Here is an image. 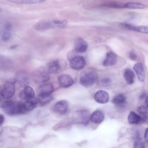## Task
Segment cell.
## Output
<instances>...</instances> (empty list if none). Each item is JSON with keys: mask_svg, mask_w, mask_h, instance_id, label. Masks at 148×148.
Wrapping results in <instances>:
<instances>
[{"mask_svg": "<svg viewBox=\"0 0 148 148\" xmlns=\"http://www.w3.org/2000/svg\"><path fill=\"white\" fill-rule=\"evenodd\" d=\"M94 98L95 101L100 104H105L107 103L109 99L108 93L106 91L100 90L96 92Z\"/></svg>", "mask_w": 148, "mask_h": 148, "instance_id": "8fae6325", "label": "cell"}, {"mask_svg": "<svg viewBox=\"0 0 148 148\" xmlns=\"http://www.w3.org/2000/svg\"><path fill=\"white\" fill-rule=\"evenodd\" d=\"M145 147L144 142L140 139H138L135 141L134 145V148H142Z\"/></svg>", "mask_w": 148, "mask_h": 148, "instance_id": "4dcf8cb0", "label": "cell"}, {"mask_svg": "<svg viewBox=\"0 0 148 148\" xmlns=\"http://www.w3.org/2000/svg\"><path fill=\"white\" fill-rule=\"evenodd\" d=\"M86 64L85 58L80 56H76L70 61L69 64L70 66L75 70H80L84 68Z\"/></svg>", "mask_w": 148, "mask_h": 148, "instance_id": "52a82bcc", "label": "cell"}, {"mask_svg": "<svg viewBox=\"0 0 148 148\" xmlns=\"http://www.w3.org/2000/svg\"><path fill=\"white\" fill-rule=\"evenodd\" d=\"M54 90L53 86L50 83H46L41 84L38 89V94H51L53 92Z\"/></svg>", "mask_w": 148, "mask_h": 148, "instance_id": "e0dca14e", "label": "cell"}, {"mask_svg": "<svg viewBox=\"0 0 148 148\" xmlns=\"http://www.w3.org/2000/svg\"><path fill=\"white\" fill-rule=\"evenodd\" d=\"M58 83L61 87L66 88L71 86L73 83V80L69 75L62 74L60 75L58 78Z\"/></svg>", "mask_w": 148, "mask_h": 148, "instance_id": "30bf717a", "label": "cell"}, {"mask_svg": "<svg viewBox=\"0 0 148 148\" xmlns=\"http://www.w3.org/2000/svg\"><path fill=\"white\" fill-rule=\"evenodd\" d=\"M125 8L131 9H142L145 7L143 4L138 2H129L125 5Z\"/></svg>", "mask_w": 148, "mask_h": 148, "instance_id": "484cf974", "label": "cell"}, {"mask_svg": "<svg viewBox=\"0 0 148 148\" xmlns=\"http://www.w3.org/2000/svg\"><path fill=\"white\" fill-rule=\"evenodd\" d=\"M33 76L34 81L38 83L47 82L50 78L49 73L47 69L43 67L36 69L34 71Z\"/></svg>", "mask_w": 148, "mask_h": 148, "instance_id": "5b68a950", "label": "cell"}, {"mask_svg": "<svg viewBox=\"0 0 148 148\" xmlns=\"http://www.w3.org/2000/svg\"><path fill=\"white\" fill-rule=\"evenodd\" d=\"M128 121L130 124H138L142 122V117L135 112L132 111L128 115Z\"/></svg>", "mask_w": 148, "mask_h": 148, "instance_id": "7402d4cb", "label": "cell"}, {"mask_svg": "<svg viewBox=\"0 0 148 148\" xmlns=\"http://www.w3.org/2000/svg\"><path fill=\"white\" fill-rule=\"evenodd\" d=\"M124 76L128 84H131L134 83L135 74L132 70L129 69H125L124 72Z\"/></svg>", "mask_w": 148, "mask_h": 148, "instance_id": "603a6c76", "label": "cell"}, {"mask_svg": "<svg viewBox=\"0 0 148 148\" xmlns=\"http://www.w3.org/2000/svg\"><path fill=\"white\" fill-rule=\"evenodd\" d=\"M125 100V97L123 95L119 94L116 95L113 98L112 102L114 104L120 105L123 104Z\"/></svg>", "mask_w": 148, "mask_h": 148, "instance_id": "d4e9b609", "label": "cell"}, {"mask_svg": "<svg viewBox=\"0 0 148 148\" xmlns=\"http://www.w3.org/2000/svg\"><path fill=\"white\" fill-rule=\"evenodd\" d=\"M38 102V99L34 97L23 102L25 113L28 112L35 108L37 105Z\"/></svg>", "mask_w": 148, "mask_h": 148, "instance_id": "4fadbf2b", "label": "cell"}, {"mask_svg": "<svg viewBox=\"0 0 148 148\" xmlns=\"http://www.w3.org/2000/svg\"><path fill=\"white\" fill-rule=\"evenodd\" d=\"M129 57L132 60H136L137 58V56L136 53L134 51H132L130 53Z\"/></svg>", "mask_w": 148, "mask_h": 148, "instance_id": "d6a6232c", "label": "cell"}, {"mask_svg": "<svg viewBox=\"0 0 148 148\" xmlns=\"http://www.w3.org/2000/svg\"><path fill=\"white\" fill-rule=\"evenodd\" d=\"M145 104L147 107L148 108V96H146L145 98Z\"/></svg>", "mask_w": 148, "mask_h": 148, "instance_id": "d590c367", "label": "cell"}, {"mask_svg": "<svg viewBox=\"0 0 148 148\" xmlns=\"http://www.w3.org/2000/svg\"><path fill=\"white\" fill-rule=\"evenodd\" d=\"M35 93L34 90L28 86L21 90L19 93V97L21 99L27 100L34 97Z\"/></svg>", "mask_w": 148, "mask_h": 148, "instance_id": "7c38bea8", "label": "cell"}, {"mask_svg": "<svg viewBox=\"0 0 148 148\" xmlns=\"http://www.w3.org/2000/svg\"><path fill=\"white\" fill-rule=\"evenodd\" d=\"M122 27L128 30L137 32V27L132 25L126 23H122L120 24Z\"/></svg>", "mask_w": 148, "mask_h": 148, "instance_id": "83f0119b", "label": "cell"}, {"mask_svg": "<svg viewBox=\"0 0 148 148\" xmlns=\"http://www.w3.org/2000/svg\"><path fill=\"white\" fill-rule=\"evenodd\" d=\"M137 32L148 34V27L145 26H138Z\"/></svg>", "mask_w": 148, "mask_h": 148, "instance_id": "1f68e13d", "label": "cell"}, {"mask_svg": "<svg viewBox=\"0 0 148 148\" xmlns=\"http://www.w3.org/2000/svg\"><path fill=\"white\" fill-rule=\"evenodd\" d=\"M15 79H10L4 83L1 91L2 97L5 99H9L14 95L15 91Z\"/></svg>", "mask_w": 148, "mask_h": 148, "instance_id": "3957f363", "label": "cell"}, {"mask_svg": "<svg viewBox=\"0 0 148 148\" xmlns=\"http://www.w3.org/2000/svg\"><path fill=\"white\" fill-rule=\"evenodd\" d=\"M53 99V97L50 94H38V102L41 106L47 104Z\"/></svg>", "mask_w": 148, "mask_h": 148, "instance_id": "44dd1931", "label": "cell"}, {"mask_svg": "<svg viewBox=\"0 0 148 148\" xmlns=\"http://www.w3.org/2000/svg\"><path fill=\"white\" fill-rule=\"evenodd\" d=\"M63 66L62 62L55 60L49 62L47 64L46 69L49 73L58 74L63 70Z\"/></svg>", "mask_w": 148, "mask_h": 148, "instance_id": "8992f818", "label": "cell"}, {"mask_svg": "<svg viewBox=\"0 0 148 148\" xmlns=\"http://www.w3.org/2000/svg\"><path fill=\"white\" fill-rule=\"evenodd\" d=\"M75 119L79 123H86L89 120V114L87 111L81 110L77 111L76 114Z\"/></svg>", "mask_w": 148, "mask_h": 148, "instance_id": "d6986e66", "label": "cell"}, {"mask_svg": "<svg viewBox=\"0 0 148 148\" xmlns=\"http://www.w3.org/2000/svg\"><path fill=\"white\" fill-rule=\"evenodd\" d=\"M0 107L4 112L8 115L14 116L25 114L23 102L8 100L1 103Z\"/></svg>", "mask_w": 148, "mask_h": 148, "instance_id": "6da1fadb", "label": "cell"}, {"mask_svg": "<svg viewBox=\"0 0 148 148\" xmlns=\"http://www.w3.org/2000/svg\"><path fill=\"white\" fill-rule=\"evenodd\" d=\"M17 45H14L11 46V47L10 48L11 49H14L15 48H16V47H17Z\"/></svg>", "mask_w": 148, "mask_h": 148, "instance_id": "74e56055", "label": "cell"}, {"mask_svg": "<svg viewBox=\"0 0 148 148\" xmlns=\"http://www.w3.org/2000/svg\"><path fill=\"white\" fill-rule=\"evenodd\" d=\"M75 50L78 53L85 52L87 49L88 45L87 42L81 38H77L74 43Z\"/></svg>", "mask_w": 148, "mask_h": 148, "instance_id": "5bb4252c", "label": "cell"}, {"mask_svg": "<svg viewBox=\"0 0 148 148\" xmlns=\"http://www.w3.org/2000/svg\"><path fill=\"white\" fill-rule=\"evenodd\" d=\"M68 108L67 102L61 100L56 102L53 106V110L54 112L59 115H63L67 112Z\"/></svg>", "mask_w": 148, "mask_h": 148, "instance_id": "9c48e42d", "label": "cell"}, {"mask_svg": "<svg viewBox=\"0 0 148 148\" xmlns=\"http://www.w3.org/2000/svg\"><path fill=\"white\" fill-rule=\"evenodd\" d=\"M11 26L10 24L7 23L5 24L1 33V36L3 41L7 42L9 40L11 36Z\"/></svg>", "mask_w": 148, "mask_h": 148, "instance_id": "ffe728a7", "label": "cell"}, {"mask_svg": "<svg viewBox=\"0 0 148 148\" xmlns=\"http://www.w3.org/2000/svg\"><path fill=\"white\" fill-rule=\"evenodd\" d=\"M111 82L110 78L108 77H104L100 80V83L103 86H108L109 85Z\"/></svg>", "mask_w": 148, "mask_h": 148, "instance_id": "f546056e", "label": "cell"}, {"mask_svg": "<svg viewBox=\"0 0 148 148\" xmlns=\"http://www.w3.org/2000/svg\"><path fill=\"white\" fill-rule=\"evenodd\" d=\"M125 5L118 2H110L105 3L103 6L106 7L115 8H125Z\"/></svg>", "mask_w": 148, "mask_h": 148, "instance_id": "4316f807", "label": "cell"}, {"mask_svg": "<svg viewBox=\"0 0 148 148\" xmlns=\"http://www.w3.org/2000/svg\"><path fill=\"white\" fill-rule=\"evenodd\" d=\"M66 24V21L64 20H46L37 23L34 27L36 30L43 31L51 28H63Z\"/></svg>", "mask_w": 148, "mask_h": 148, "instance_id": "7a4b0ae2", "label": "cell"}, {"mask_svg": "<svg viewBox=\"0 0 148 148\" xmlns=\"http://www.w3.org/2000/svg\"><path fill=\"white\" fill-rule=\"evenodd\" d=\"M144 137L145 140L148 143V127L145 130Z\"/></svg>", "mask_w": 148, "mask_h": 148, "instance_id": "e575fe53", "label": "cell"}, {"mask_svg": "<svg viewBox=\"0 0 148 148\" xmlns=\"http://www.w3.org/2000/svg\"><path fill=\"white\" fill-rule=\"evenodd\" d=\"M133 68L138 80L141 82H143L145 80V76L144 68L142 63L140 62L136 63L134 65Z\"/></svg>", "mask_w": 148, "mask_h": 148, "instance_id": "2e32d148", "label": "cell"}, {"mask_svg": "<svg viewBox=\"0 0 148 148\" xmlns=\"http://www.w3.org/2000/svg\"><path fill=\"white\" fill-rule=\"evenodd\" d=\"M5 120V118L4 116L1 114H0V125L1 126Z\"/></svg>", "mask_w": 148, "mask_h": 148, "instance_id": "836d02e7", "label": "cell"}, {"mask_svg": "<svg viewBox=\"0 0 148 148\" xmlns=\"http://www.w3.org/2000/svg\"><path fill=\"white\" fill-rule=\"evenodd\" d=\"M104 119V114L103 113L99 110H96L94 112L90 117L91 121L96 124H99L101 123Z\"/></svg>", "mask_w": 148, "mask_h": 148, "instance_id": "ac0fdd59", "label": "cell"}, {"mask_svg": "<svg viewBox=\"0 0 148 148\" xmlns=\"http://www.w3.org/2000/svg\"><path fill=\"white\" fill-rule=\"evenodd\" d=\"M96 78V74L94 71L90 69H87L81 74L80 82L83 86L89 87L94 84Z\"/></svg>", "mask_w": 148, "mask_h": 148, "instance_id": "277c9868", "label": "cell"}, {"mask_svg": "<svg viewBox=\"0 0 148 148\" xmlns=\"http://www.w3.org/2000/svg\"><path fill=\"white\" fill-rule=\"evenodd\" d=\"M12 3L19 4H34L42 3L45 0H6Z\"/></svg>", "mask_w": 148, "mask_h": 148, "instance_id": "cb8c5ba5", "label": "cell"}, {"mask_svg": "<svg viewBox=\"0 0 148 148\" xmlns=\"http://www.w3.org/2000/svg\"><path fill=\"white\" fill-rule=\"evenodd\" d=\"M117 60L116 55L112 52H109L106 54V58L103 63V64L106 67L113 66L116 63Z\"/></svg>", "mask_w": 148, "mask_h": 148, "instance_id": "9a60e30c", "label": "cell"}, {"mask_svg": "<svg viewBox=\"0 0 148 148\" xmlns=\"http://www.w3.org/2000/svg\"><path fill=\"white\" fill-rule=\"evenodd\" d=\"M137 110L138 112L142 115H147L148 113L147 109L143 106H138Z\"/></svg>", "mask_w": 148, "mask_h": 148, "instance_id": "f1b7e54d", "label": "cell"}, {"mask_svg": "<svg viewBox=\"0 0 148 148\" xmlns=\"http://www.w3.org/2000/svg\"><path fill=\"white\" fill-rule=\"evenodd\" d=\"M15 79L16 82L23 87L28 86L29 83L28 75L27 73L24 71H18L15 74Z\"/></svg>", "mask_w": 148, "mask_h": 148, "instance_id": "ba28073f", "label": "cell"}, {"mask_svg": "<svg viewBox=\"0 0 148 148\" xmlns=\"http://www.w3.org/2000/svg\"><path fill=\"white\" fill-rule=\"evenodd\" d=\"M145 95H146L145 93H143V94L142 95H141V96H140V99H142L144 97H146H146Z\"/></svg>", "mask_w": 148, "mask_h": 148, "instance_id": "8d00e7d4", "label": "cell"}]
</instances>
